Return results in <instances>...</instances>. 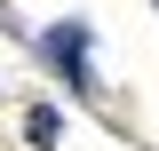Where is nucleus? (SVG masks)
Instances as JSON below:
<instances>
[{"instance_id":"1","label":"nucleus","mask_w":159,"mask_h":151,"mask_svg":"<svg viewBox=\"0 0 159 151\" xmlns=\"http://www.w3.org/2000/svg\"><path fill=\"white\" fill-rule=\"evenodd\" d=\"M48 56L64 64V80H72L80 95H96V72H88V32H80V24H64V32H48Z\"/></svg>"},{"instance_id":"2","label":"nucleus","mask_w":159,"mask_h":151,"mask_svg":"<svg viewBox=\"0 0 159 151\" xmlns=\"http://www.w3.org/2000/svg\"><path fill=\"white\" fill-rule=\"evenodd\" d=\"M24 135H32V143H56V112H48V103H40V112L24 119Z\"/></svg>"}]
</instances>
